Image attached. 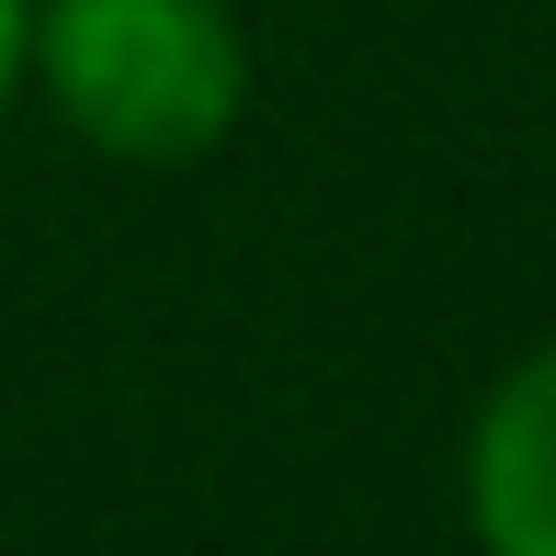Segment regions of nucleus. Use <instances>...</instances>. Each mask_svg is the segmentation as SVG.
Wrapping results in <instances>:
<instances>
[{
	"label": "nucleus",
	"instance_id": "nucleus-1",
	"mask_svg": "<svg viewBox=\"0 0 556 556\" xmlns=\"http://www.w3.org/2000/svg\"><path fill=\"white\" fill-rule=\"evenodd\" d=\"M23 91L125 170L216 160L250 114V35L227 0H35Z\"/></svg>",
	"mask_w": 556,
	"mask_h": 556
},
{
	"label": "nucleus",
	"instance_id": "nucleus-3",
	"mask_svg": "<svg viewBox=\"0 0 556 556\" xmlns=\"http://www.w3.org/2000/svg\"><path fill=\"white\" fill-rule=\"evenodd\" d=\"M23 58H35V0H0V125L23 103Z\"/></svg>",
	"mask_w": 556,
	"mask_h": 556
},
{
	"label": "nucleus",
	"instance_id": "nucleus-2",
	"mask_svg": "<svg viewBox=\"0 0 556 556\" xmlns=\"http://www.w3.org/2000/svg\"><path fill=\"white\" fill-rule=\"evenodd\" d=\"M466 545L556 556V341L500 364V387L466 420Z\"/></svg>",
	"mask_w": 556,
	"mask_h": 556
}]
</instances>
